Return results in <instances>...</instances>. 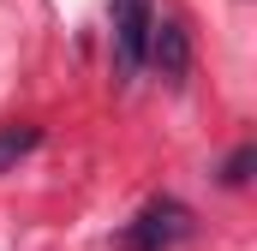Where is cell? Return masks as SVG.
I'll return each instance as SVG.
<instances>
[{
	"instance_id": "cell-1",
	"label": "cell",
	"mask_w": 257,
	"mask_h": 251,
	"mask_svg": "<svg viewBox=\"0 0 257 251\" xmlns=\"http://www.w3.org/2000/svg\"><path fill=\"white\" fill-rule=\"evenodd\" d=\"M192 233H197V221H192V209L180 197H150L120 227V251H174V245H186Z\"/></svg>"
},
{
	"instance_id": "cell-2",
	"label": "cell",
	"mask_w": 257,
	"mask_h": 251,
	"mask_svg": "<svg viewBox=\"0 0 257 251\" xmlns=\"http://www.w3.org/2000/svg\"><path fill=\"white\" fill-rule=\"evenodd\" d=\"M150 24H156V12H150V0H114V72L120 78H138V66L150 60Z\"/></svg>"
},
{
	"instance_id": "cell-3",
	"label": "cell",
	"mask_w": 257,
	"mask_h": 251,
	"mask_svg": "<svg viewBox=\"0 0 257 251\" xmlns=\"http://www.w3.org/2000/svg\"><path fill=\"white\" fill-rule=\"evenodd\" d=\"M150 60H156V72L162 78H186L192 72V30L180 24V18H156L150 24Z\"/></svg>"
},
{
	"instance_id": "cell-4",
	"label": "cell",
	"mask_w": 257,
	"mask_h": 251,
	"mask_svg": "<svg viewBox=\"0 0 257 251\" xmlns=\"http://www.w3.org/2000/svg\"><path fill=\"white\" fill-rule=\"evenodd\" d=\"M36 144H42V126H0V174H12Z\"/></svg>"
},
{
	"instance_id": "cell-5",
	"label": "cell",
	"mask_w": 257,
	"mask_h": 251,
	"mask_svg": "<svg viewBox=\"0 0 257 251\" xmlns=\"http://www.w3.org/2000/svg\"><path fill=\"white\" fill-rule=\"evenodd\" d=\"M251 168H257V144L245 138V144H239V150L221 162V186H227V191H239L245 180H251Z\"/></svg>"
}]
</instances>
